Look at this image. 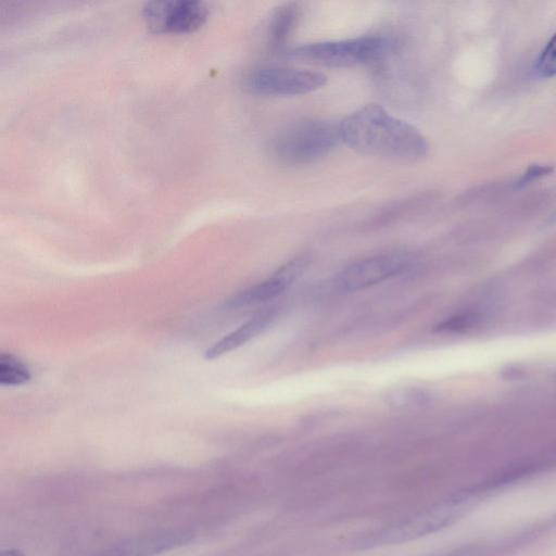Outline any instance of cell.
Returning a JSON list of instances; mask_svg holds the SVG:
<instances>
[{
	"label": "cell",
	"mask_w": 556,
	"mask_h": 556,
	"mask_svg": "<svg viewBox=\"0 0 556 556\" xmlns=\"http://www.w3.org/2000/svg\"><path fill=\"white\" fill-rule=\"evenodd\" d=\"M1 556H24L20 551L5 549L1 552Z\"/></svg>",
	"instance_id": "obj_16"
},
{
	"label": "cell",
	"mask_w": 556,
	"mask_h": 556,
	"mask_svg": "<svg viewBox=\"0 0 556 556\" xmlns=\"http://www.w3.org/2000/svg\"><path fill=\"white\" fill-rule=\"evenodd\" d=\"M391 43L381 36L312 42L287 52L290 59L329 67L367 64L382 58Z\"/></svg>",
	"instance_id": "obj_3"
},
{
	"label": "cell",
	"mask_w": 556,
	"mask_h": 556,
	"mask_svg": "<svg viewBox=\"0 0 556 556\" xmlns=\"http://www.w3.org/2000/svg\"><path fill=\"white\" fill-rule=\"evenodd\" d=\"M339 141V124L308 117L292 121L278 129L270 138L268 149L280 163L303 165L326 156Z\"/></svg>",
	"instance_id": "obj_2"
},
{
	"label": "cell",
	"mask_w": 556,
	"mask_h": 556,
	"mask_svg": "<svg viewBox=\"0 0 556 556\" xmlns=\"http://www.w3.org/2000/svg\"><path fill=\"white\" fill-rule=\"evenodd\" d=\"M274 317L275 313L270 309L255 314L208 348L205 352V358L214 359L245 344L263 332L270 325Z\"/></svg>",
	"instance_id": "obj_9"
},
{
	"label": "cell",
	"mask_w": 556,
	"mask_h": 556,
	"mask_svg": "<svg viewBox=\"0 0 556 556\" xmlns=\"http://www.w3.org/2000/svg\"><path fill=\"white\" fill-rule=\"evenodd\" d=\"M408 265L409 257L405 253L377 254L348 265L334 283L343 292L358 291L400 275Z\"/></svg>",
	"instance_id": "obj_6"
},
{
	"label": "cell",
	"mask_w": 556,
	"mask_h": 556,
	"mask_svg": "<svg viewBox=\"0 0 556 556\" xmlns=\"http://www.w3.org/2000/svg\"><path fill=\"white\" fill-rule=\"evenodd\" d=\"M300 17V8L295 2H285L276 7L267 23V43L270 50L283 49Z\"/></svg>",
	"instance_id": "obj_10"
},
{
	"label": "cell",
	"mask_w": 556,
	"mask_h": 556,
	"mask_svg": "<svg viewBox=\"0 0 556 556\" xmlns=\"http://www.w3.org/2000/svg\"><path fill=\"white\" fill-rule=\"evenodd\" d=\"M30 379V372L20 361L10 354L0 356V383L2 386H20Z\"/></svg>",
	"instance_id": "obj_11"
},
{
	"label": "cell",
	"mask_w": 556,
	"mask_h": 556,
	"mask_svg": "<svg viewBox=\"0 0 556 556\" xmlns=\"http://www.w3.org/2000/svg\"><path fill=\"white\" fill-rule=\"evenodd\" d=\"M142 16L153 33L179 34L200 28L208 16V10L200 1L160 0L146 3Z\"/></svg>",
	"instance_id": "obj_5"
},
{
	"label": "cell",
	"mask_w": 556,
	"mask_h": 556,
	"mask_svg": "<svg viewBox=\"0 0 556 556\" xmlns=\"http://www.w3.org/2000/svg\"><path fill=\"white\" fill-rule=\"evenodd\" d=\"M341 141L354 151L386 159L415 161L425 156L426 137L412 124L368 103L339 123Z\"/></svg>",
	"instance_id": "obj_1"
},
{
	"label": "cell",
	"mask_w": 556,
	"mask_h": 556,
	"mask_svg": "<svg viewBox=\"0 0 556 556\" xmlns=\"http://www.w3.org/2000/svg\"><path fill=\"white\" fill-rule=\"evenodd\" d=\"M304 262L295 258L283 265L271 277L256 283L228 300L229 307H241L270 300L285 291L302 271Z\"/></svg>",
	"instance_id": "obj_8"
},
{
	"label": "cell",
	"mask_w": 556,
	"mask_h": 556,
	"mask_svg": "<svg viewBox=\"0 0 556 556\" xmlns=\"http://www.w3.org/2000/svg\"><path fill=\"white\" fill-rule=\"evenodd\" d=\"M388 402L394 407H413L426 402V394L416 388H399L388 394Z\"/></svg>",
	"instance_id": "obj_12"
},
{
	"label": "cell",
	"mask_w": 556,
	"mask_h": 556,
	"mask_svg": "<svg viewBox=\"0 0 556 556\" xmlns=\"http://www.w3.org/2000/svg\"><path fill=\"white\" fill-rule=\"evenodd\" d=\"M193 533L181 528L157 530L119 541L94 556H156L187 545Z\"/></svg>",
	"instance_id": "obj_7"
},
{
	"label": "cell",
	"mask_w": 556,
	"mask_h": 556,
	"mask_svg": "<svg viewBox=\"0 0 556 556\" xmlns=\"http://www.w3.org/2000/svg\"><path fill=\"white\" fill-rule=\"evenodd\" d=\"M552 172V167L548 165H531L516 181V187L521 188L531 181L548 175Z\"/></svg>",
	"instance_id": "obj_15"
},
{
	"label": "cell",
	"mask_w": 556,
	"mask_h": 556,
	"mask_svg": "<svg viewBox=\"0 0 556 556\" xmlns=\"http://www.w3.org/2000/svg\"><path fill=\"white\" fill-rule=\"evenodd\" d=\"M536 73L543 77L556 75V34L547 42L535 64Z\"/></svg>",
	"instance_id": "obj_13"
},
{
	"label": "cell",
	"mask_w": 556,
	"mask_h": 556,
	"mask_svg": "<svg viewBox=\"0 0 556 556\" xmlns=\"http://www.w3.org/2000/svg\"><path fill=\"white\" fill-rule=\"evenodd\" d=\"M327 77L316 71L296 67H258L244 77V86L263 96H295L320 89Z\"/></svg>",
	"instance_id": "obj_4"
},
{
	"label": "cell",
	"mask_w": 556,
	"mask_h": 556,
	"mask_svg": "<svg viewBox=\"0 0 556 556\" xmlns=\"http://www.w3.org/2000/svg\"><path fill=\"white\" fill-rule=\"evenodd\" d=\"M472 317L468 314L453 316L439 324L435 329L440 332H458L466 329L471 324Z\"/></svg>",
	"instance_id": "obj_14"
}]
</instances>
